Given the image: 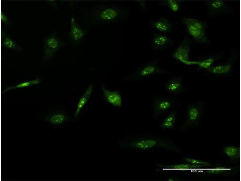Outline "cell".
I'll return each mask as SVG.
<instances>
[{"label": "cell", "mask_w": 241, "mask_h": 181, "mask_svg": "<svg viewBox=\"0 0 241 181\" xmlns=\"http://www.w3.org/2000/svg\"><path fill=\"white\" fill-rule=\"evenodd\" d=\"M158 62L159 60L156 59L142 65L128 76L126 80L131 82L137 81L156 74H168L167 71L158 65Z\"/></svg>", "instance_id": "3957f363"}, {"label": "cell", "mask_w": 241, "mask_h": 181, "mask_svg": "<svg viewBox=\"0 0 241 181\" xmlns=\"http://www.w3.org/2000/svg\"><path fill=\"white\" fill-rule=\"evenodd\" d=\"M163 170H187L191 169H197L204 166L203 165L193 164H179L172 165H159Z\"/></svg>", "instance_id": "ac0fdd59"}, {"label": "cell", "mask_w": 241, "mask_h": 181, "mask_svg": "<svg viewBox=\"0 0 241 181\" xmlns=\"http://www.w3.org/2000/svg\"><path fill=\"white\" fill-rule=\"evenodd\" d=\"M203 107L202 103H200L187 106L186 119L183 128H187L198 122L202 114Z\"/></svg>", "instance_id": "8992f818"}, {"label": "cell", "mask_w": 241, "mask_h": 181, "mask_svg": "<svg viewBox=\"0 0 241 181\" xmlns=\"http://www.w3.org/2000/svg\"><path fill=\"white\" fill-rule=\"evenodd\" d=\"M103 93L106 100L113 106L121 107L122 104L120 94L117 91H110L106 89L103 84L102 87Z\"/></svg>", "instance_id": "4fadbf2b"}, {"label": "cell", "mask_w": 241, "mask_h": 181, "mask_svg": "<svg viewBox=\"0 0 241 181\" xmlns=\"http://www.w3.org/2000/svg\"><path fill=\"white\" fill-rule=\"evenodd\" d=\"M176 111L170 112L162 121L160 124L161 127L164 129H173L176 120Z\"/></svg>", "instance_id": "d6986e66"}, {"label": "cell", "mask_w": 241, "mask_h": 181, "mask_svg": "<svg viewBox=\"0 0 241 181\" xmlns=\"http://www.w3.org/2000/svg\"><path fill=\"white\" fill-rule=\"evenodd\" d=\"M182 22L186 25L189 34L195 41L201 43H206L208 40L205 34V31L200 29L193 25L184 21Z\"/></svg>", "instance_id": "8fae6325"}, {"label": "cell", "mask_w": 241, "mask_h": 181, "mask_svg": "<svg viewBox=\"0 0 241 181\" xmlns=\"http://www.w3.org/2000/svg\"><path fill=\"white\" fill-rule=\"evenodd\" d=\"M214 61V60L213 58H209L201 61H189L186 64L188 65H197L201 68L208 69L212 66V65Z\"/></svg>", "instance_id": "603a6c76"}, {"label": "cell", "mask_w": 241, "mask_h": 181, "mask_svg": "<svg viewBox=\"0 0 241 181\" xmlns=\"http://www.w3.org/2000/svg\"><path fill=\"white\" fill-rule=\"evenodd\" d=\"M173 43V41L167 37L155 33L152 39L151 47L155 49H164L171 46Z\"/></svg>", "instance_id": "7c38bea8"}, {"label": "cell", "mask_w": 241, "mask_h": 181, "mask_svg": "<svg viewBox=\"0 0 241 181\" xmlns=\"http://www.w3.org/2000/svg\"><path fill=\"white\" fill-rule=\"evenodd\" d=\"M175 102L171 98L166 97H159L154 100L153 102V117L156 118L163 112L174 107Z\"/></svg>", "instance_id": "52a82bcc"}, {"label": "cell", "mask_w": 241, "mask_h": 181, "mask_svg": "<svg viewBox=\"0 0 241 181\" xmlns=\"http://www.w3.org/2000/svg\"><path fill=\"white\" fill-rule=\"evenodd\" d=\"M41 81V80L40 78H37L32 81L23 82L15 85V86L7 88L3 91V93H4L6 91L11 89L15 88H22L33 85L34 84H38L40 83Z\"/></svg>", "instance_id": "cb8c5ba5"}, {"label": "cell", "mask_w": 241, "mask_h": 181, "mask_svg": "<svg viewBox=\"0 0 241 181\" xmlns=\"http://www.w3.org/2000/svg\"><path fill=\"white\" fill-rule=\"evenodd\" d=\"M206 4L209 11L214 13L221 11L225 6L224 2L220 0L207 1Z\"/></svg>", "instance_id": "ffe728a7"}, {"label": "cell", "mask_w": 241, "mask_h": 181, "mask_svg": "<svg viewBox=\"0 0 241 181\" xmlns=\"http://www.w3.org/2000/svg\"><path fill=\"white\" fill-rule=\"evenodd\" d=\"M88 33V30L81 27L77 22L74 16L72 15L69 37L72 47L75 48L79 47L82 41Z\"/></svg>", "instance_id": "277c9868"}, {"label": "cell", "mask_w": 241, "mask_h": 181, "mask_svg": "<svg viewBox=\"0 0 241 181\" xmlns=\"http://www.w3.org/2000/svg\"><path fill=\"white\" fill-rule=\"evenodd\" d=\"M182 20L193 25L200 29L205 31V25L204 23L201 21L192 18H183Z\"/></svg>", "instance_id": "d4e9b609"}, {"label": "cell", "mask_w": 241, "mask_h": 181, "mask_svg": "<svg viewBox=\"0 0 241 181\" xmlns=\"http://www.w3.org/2000/svg\"><path fill=\"white\" fill-rule=\"evenodd\" d=\"M164 87L167 92L172 94H179L184 91L183 81L180 77H174L167 80Z\"/></svg>", "instance_id": "30bf717a"}, {"label": "cell", "mask_w": 241, "mask_h": 181, "mask_svg": "<svg viewBox=\"0 0 241 181\" xmlns=\"http://www.w3.org/2000/svg\"><path fill=\"white\" fill-rule=\"evenodd\" d=\"M191 41L186 37L178 47L172 54L174 59L185 64L189 61V52L190 51Z\"/></svg>", "instance_id": "ba28073f"}, {"label": "cell", "mask_w": 241, "mask_h": 181, "mask_svg": "<svg viewBox=\"0 0 241 181\" xmlns=\"http://www.w3.org/2000/svg\"><path fill=\"white\" fill-rule=\"evenodd\" d=\"M120 145L123 148H134L143 150L162 148L177 151L178 149L168 137L154 134L128 136L122 141Z\"/></svg>", "instance_id": "7a4b0ae2"}, {"label": "cell", "mask_w": 241, "mask_h": 181, "mask_svg": "<svg viewBox=\"0 0 241 181\" xmlns=\"http://www.w3.org/2000/svg\"><path fill=\"white\" fill-rule=\"evenodd\" d=\"M224 167H218L215 168L208 170L207 173L210 174H216L223 173L226 171Z\"/></svg>", "instance_id": "83f0119b"}, {"label": "cell", "mask_w": 241, "mask_h": 181, "mask_svg": "<svg viewBox=\"0 0 241 181\" xmlns=\"http://www.w3.org/2000/svg\"><path fill=\"white\" fill-rule=\"evenodd\" d=\"M232 69V66L229 63L220 64L211 66L208 69V71L211 74L221 75L229 74Z\"/></svg>", "instance_id": "e0dca14e"}, {"label": "cell", "mask_w": 241, "mask_h": 181, "mask_svg": "<svg viewBox=\"0 0 241 181\" xmlns=\"http://www.w3.org/2000/svg\"><path fill=\"white\" fill-rule=\"evenodd\" d=\"M65 44L55 35L46 37L44 40L43 46L44 59L52 58L57 50Z\"/></svg>", "instance_id": "5b68a950"}, {"label": "cell", "mask_w": 241, "mask_h": 181, "mask_svg": "<svg viewBox=\"0 0 241 181\" xmlns=\"http://www.w3.org/2000/svg\"><path fill=\"white\" fill-rule=\"evenodd\" d=\"M223 151L229 157L232 159H236L240 157V148L235 146H229L224 148Z\"/></svg>", "instance_id": "44dd1931"}, {"label": "cell", "mask_w": 241, "mask_h": 181, "mask_svg": "<svg viewBox=\"0 0 241 181\" xmlns=\"http://www.w3.org/2000/svg\"><path fill=\"white\" fill-rule=\"evenodd\" d=\"M180 2V1L178 0H165L161 1L159 3V5L167 6L172 11L176 12L179 9Z\"/></svg>", "instance_id": "7402d4cb"}, {"label": "cell", "mask_w": 241, "mask_h": 181, "mask_svg": "<svg viewBox=\"0 0 241 181\" xmlns=\"http://www.w3.org/2000/svg\"><path fill=\"white\" fill-rule=\"evenodd\" d=\"M93 91V84L91 83L79 100L74 115L75 118L77 117L81 110L88 102Z\"/></svg>", "instance_id": "2e32d148"}, {"label": "cell", "mask_w": 241, "mask_h": 181, "mask_svg": "<svg viewBox=\"0 0 241 181\" xmlns=\"http://www.w3.org/2000/svg\"><path fill=\"white\" fill-rule=\"evenodd\" d=\"M67 117L65 114L59 112H53L45 115L43 121L49 124V128L54 129L66 121Z\"/></svg>", "instance_id": "9c48e42d"}, {"label": "cell", "mask_w": 241, "mask_h": 181, "mask_svg": "<svg viewBox=\"0 0 241 181\" xmlns=\"http://www.w3.org/2000/svg\"><path fill=\"white\" fill-rule=\"evenodd\" d=\"M1 35L2 44L4 47L12 50L23 51V49L22 47L10 37L5 31L2 30Z\"/></svg>", "instance_id": "9a60e30c"}, {"label": "cell", "mask_w": 241, "mask_h": 181, "mask_svg": "<svg viewBox=\"0 0 241 181\" xmlns=\"http://www.w3.org/2000/svg\"><path fill=\"white\" fill-rule=\"evenodd\" d=\"M152 27L158 30L166 33L171 32L172 28V25L165 17L160 16L158 20L150 21Z\"/></svg>", "instance_id": "5bb4252c"}, {"label": "cell", "mask_w": 241, "mask_h": 181, "mask_svg": "<svg viewBox=\"0 0 241 181\" xmlns=\"http://www.w3.org/2000/svg\"><path fill=\"white\" fill-rule=\"evenodd\" d=\"M130 13L129 10L118 5L99 4L85 9L81 17L85 24L94 25L125 20Z\"/></svg>", "instance_id": "6da1fadb"}, {"label": "cell", "mask_w": 241, "mask_h": 181, "mask_svg": "<svg viewBox=\"0 0 241 181\" xmlns=\"http://www.w3.org/2000/svg\"><path fill=\"white\" fill-rule=\"evenodd\" d=\"M184 160L191 164L203 165L204 166H209L210 165L207 162L202 161L191 158H186Z\"/></svg>", "instance_id": "484cf974"}, {"label": "cell", "mask_w": 241, "mask_h": 181, "mask_svg": "<svg viewBox=\"0 0 241 181\" xmlns=\"http://www.w3.org/2000/svg\"><path fill=\"white\" fill-rule=\"evenodd\" d=\"M1 15L2 22L7 27H9L11 24V21L9 20L7 16L2 11L1 12Z\"/></svg>", "instance_id": "4316f807"}, {"label": "cell", "mask_w": 241, "mask_h": 181, "mask_svg": "<svg viewBox=\"0 0 241 181\" xmlns=\"http://www.w3.org/2000/svg\"><path fill=\"white\" fill-rule=\"evenodd\" d=\"M136 2L142 8H144L146 6V2L145 1L138 0Z\"/></svg>", "instance_id": "f1b7e54d"}]
</instances>
